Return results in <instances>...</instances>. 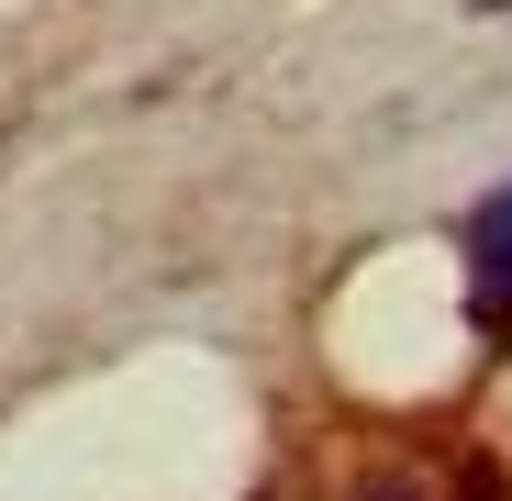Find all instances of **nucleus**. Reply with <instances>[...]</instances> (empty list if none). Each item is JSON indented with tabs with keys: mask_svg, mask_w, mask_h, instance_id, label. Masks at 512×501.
Returning a JSON list of instances; mask_svg holds the SVG:
<instances>
[{
	"mask_svg": "<svg viewBox=\"0 0 512 501\" xmlns=\"http://www.w3.org/2000/svg\"><path fill=\"white\" fill-rule=\"evenodd\" d=\"M368 501H512V490H501L490 457H412V468H390Z\"/></svg>",
	"mask_w": 512,
	"mask_h": 501,
	"instance_id": "nucleus-2",
	"label": "nucleus"
},
{
	"mask_svg": "<svg viewBox=\"0 0 512 501\" xmlns=\"http://www.w3.org/2000/svg\"><path fill=\"white\" fill-rule=\"evenodd\" d=\"M468 312L479 323H512V190H490L468 212Z\"/></svg>",
	"mask_w": 512,
	"mask_h": 501,
	"instance_id": "nucleus-1",
	"label": "nucleus"
}]
</instances>
